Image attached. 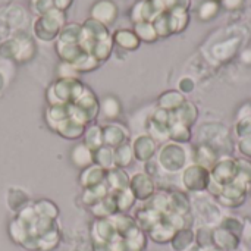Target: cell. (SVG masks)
Instances as JSON below:
<instances>
[{
	"label": "cell",
	"instance_id": "cell-22",
	"mask_svg": "<svg viewBox=\"0 0 251 251\" xmlns=\"http://www.w3.org/2000/svg\"><path fill=\"white\" fill-rule=\"evenodd\" d=\"M100 66V62L97 60V59H94L91 54H87L79 63H76L74 68L76 69V72L79 74V72H91V71H94V69H97Z\"/></svg>",
	"mask_w": 251,
	"mask_h": 251
},
{
	"label": "cell",
	"instance_id": "cell-24",
	"mask_svg": "<svg viewBox=\"0 0 251 251\" xmlns=\"http://www.w3.org/2000/svg\"><path fill=\"white\" fill-rule=\"evenodd\" d=\"M32 9L35 10L38 16H41L54 9V1L53 0H32Z\"/></svg>",
	"mask_w": 251,
	"mask_h": 251
},
{
	"label": "cell",
	"instance_id": "cell-21",
	"mask_svg": "<svg viewBox=\"0 0 251 251\" xmlns=\"http://www.w3.org/2000/svg\"><path fill=\"white\" fill-rule=\"evenodd\" d=\"M218 12H219V3L215 1V0H207V1H204V3L200 6V9H199L200 19H203V21L212 19Z\"/></svg>",
	"mask_w": 251,
	"mask_h": 251
},
{
	"label": "cell",
	"instance_id": "cell-15",
	"mask_svg": "<svg viewBox=\"0 0 251 251\" xmlns=\"http://www.w3.org/2000/svg\"><path fill=\"white\" fill-rule=\"evenodd\" d=\"M84 144L90 149V150H97L99 147L103 146V129L100 125H91L88 128H85L84 132Z\"/></svg>",
	"mask_w": 251,
	"mask_h": 251
},
{
	"label": "cell",
	"instance_id": "cell-28",
	"mask_svg": "<svg viewBox=\"0 0 251 251\" xmlns=\"http://www.w3.org/2000/svg\"><path fill=\"white\" fill-rule=\"evenodd\" d=\"M215 1H222V0H215Z\"/></svg>",
	"mask_w": 251,
	"mask_h": 251
},
{
	"label": "cell",
	"instance_id": "cell-1",
	"mask_svg": "<svg viewBox=\"0 0 251 251\" xmlns=\"http://www.w3.org/2000/svg\"><path fill=\"white\" fill-rule=\"evenodd\" d=\"M84 85L78 78H59L47 90L49 104H74L84 93Z\"/></svg>",
	"mask_w": 251,
	"mask_h": 251
},
{
	"label": "cell",
	"instance_id": "cell-25",
	"mask_svg": "<svg viewBox=\"0 0 251 251\" xmlns=\"http://www.w3.org/2000/svg\"><path fill=\"white\" fill-rule=\"evenodd\" d=\"M222 3L225 4V7H226V9L235 10V9H238V7H241V6H243L244 0H222Z\"/></svg>",
	"mask_w": 251,
	"mask_h": 251
},
{
	"label": "cell",
	"instance_id": "cell-2",
	"mask_svg": "<svg viewBox=\"0 0 251 251\" xmlns=\"http://www.w3.org/2000/svg\"><path fill=\"white\" fill-rule=\"evenodd\" d=\"M65 25H66L65 12L54 7L49 13L38 16V19L34 24V34L41 41H51L56 37H59Z\"/></svg>",
	"mask_w": 251,
	"mask_h": 251
},
{
	"label": "cell",
	"instance_id": "cell-11",
	"mask_svg": "<svg viewBox=\"0 0 251 251\" xmlns=\"http://www.w3.org/2000/svg\"><path fill=\"white\" fill-rule=\"evenodd\" d=\"M132 151H134V156L137 160H149L153 154H154V143L150 137L147 135H143V137H138L135 141H134V146H132Z\"/></svg>",
	"mask_w": 251,
	"mask_h": 251
},
{
	"label": "cell",
	"instance_id": "cell-9",
	"mask_svg": "<svg viewBox=\"0 0 251 251\" xmlns=\"http://www.w3.org/2000/svg\"><path fill=\"white\" fill-rule=\"evenodd\" d=\"M54 131L59 132L63 138H68V140H78V138H81V137L84 135V132H85V125L71 118V119L62 122L60 125H57Z\"/></svg>",
	"mask_w": 251,
	"mask_h": 251
},
{
	"label": "cell",
	"instance_id": "cell-7",
	"mask_svg": "<svg viewBox=\"0 0 251 251\" xmlns=\"http://www.w3.org/2000/svg\"><path fill=\"white\" fill-rule=\"evenodd\" d=\"M129 185H131L129 188H131L134 197H138V199H143V200L150 197V194L153 193V182L149 178V175H146V174L134 175Z\"/></svg>",
	"mask_w": 251,
	"mask_h": 251
},
{
	"label": "cell",
	"instance_id": "cell-14",
	"mask_svg": "<svg viewBox=\"0 0 251 251\" xmlns=\"http://www.w3.org/2000/svg\"><path fill=\"white\" fill-rule=\"evenodd\" d=\"M82 35V25L79 24H66L60 34H59V43H65V44H79Z\"/></svg>",
	"mask_w": 251,
	"mask_h": 251
},
{
	"label": "cell",
	"instance_id": "cell-27",
	"mask_svg": "<svg viewBox=\"0 0 251 251\" xmlns=\"http://www.w3.org/2000/svg\"><path fill=\"white\" fill-rule=\"evenodd\" d=\"M3 82H4V81H3V76H1V74H0V90L3 88Z\"/></svg>",
	"mask_w": 251,
	"mask_h": 251
},
{
	"label": "cell",
	"instance_id": "cell-26",
	"mask_svg": "<svg viewBox=\"0 0 251 251\" xmlns=\"http://www.w3.org/2000/svg\"><path fill=\"white\" fill-rule=\"evenodd\" d=\"M53 1H54V7H56V9L65 12L66 9H69V6L72 4L74 0H53Z\"/></svg>",
	"mask_w": 251,
	"mask_h": 251
},
{
	"label": "cell",
	"instance_id": "cell-13",
	"mask_svg": "<svg viewBox=\"0 0 251 251\" xmlns=\"http://www.w3.org/2000/svg\"><path fill=\"white\" fill-rule=\"evenodd\" d=\"M93 165H97L106 171L112 169L115 166V156H113V149L101 146L97 150L93 151Z\"/></svg>",
	"mask_w": 251,
	"mask_h": 251
},
{
	"label": "cell",
	"instance_id": "cell-16",
	"mask_svg": "<svg viewBox=\"0 0 251 251\" xmlns=\"http://www.w3.org/2000/svg\"><path fill=\"white\" fill-rule=\"evenodd\" d=\"M100 112L106 119H116L121 115V103L116 97L107 96L101 103H100Z\"/></svg>",
	"mask_w": 251,
	"mask_h": 251
},
{
	"label": "cell",
	"instance_id": "cell-23",
	"mask_svg": "<svg viewBox=\"0 0 251 251\" xmlns=\"http://www.w3.org/2000/svg\"><path fill=\"white\" fill-rule=\"evenodd\" d=\"M166 12H175V10H184L187 12L190 7V0H162Z\"/></svg>",
	"mask_w": 251,
	"mask_h": 251
},
{
	"label": "cell",
	"instance_id": "cell-3",
	"mask_svg": "<svg viewBox=\"0 0 251 251\" xmlns=\"http://www.w3.org/2000/svg\"><path fill=\"white\" fill-rule=\"evenodd\" d=\"M91 16L93 19L101 22L103 25L109 26L118 19V6L112 0H97L91 6Z\"/></svg>",
	"mask_w": 251,
	"mask_h": 251
},
{
	"label": "cell",
	"instance_id": "cell-17",
	"mask_svg": "<svg viewBox=\"0 0 251 251\" xmlns=\"http://www.w3.org/2000/svg\"><path fill=\"white\" fill-rule=\"evenodd\" d=\"M134 32L137 34V37L140 38V41L153 43V41H156L159 38L157 34H156V29H154L153 24L151 22H147V21H143V22L135 24Z\"/></svg>",
	"mask_w": 251,
	"mask_h": 251
},
{
	"label": "cell",
	"instance_id": "cell-10",
	"mask_svg": "<svg viewBox=\"0 0 251 251\" xmlns=\"http://www.w3.org/2000/svg\"><path fill=\"white\" fill-rule=\"evenodd\" d=\"M104 182L110 191H119V190H125L129 187V178L126 176V174L122 169H119L116 166L107 171Z\"/></svg>",
	"mask_w": 251,
	"mask_h": 251
},
{
	"label": "cell",
	"instance_id": "cell-8",
	"mask_svg": "<svg viewBox=\"0 0 251 251\" xmlns=\"http://www.w3.org/2000/svg\"><path fill=\"white\" fill-rule=\"evenodd\" d=\"M113 44H116L118 47L124 49V50H137L138 46H140V38L137 37V34L134 31H129V29H118L115 31L113 37Z\"/></svg>",
	"mask_w": 251,
	"mask_h": 251
},
{
	"label": "cell",
	"instance_id": "cell-5",
	"mask_svg": "<svg viewBox=\"0 0 251 251\" xmlns=\"http://www.w3.org/2000/svg\"><path fill=\"white\" fill-rule=\"evenodd\" d=\"M101 129H103V146L116 149L126 143L128 132L125 131V128L118 125H106L101 126Z\"/></svg>",
	"mask_w": 251,
	"mask_h": 251
},
{
	"label": "cell",
	"instance_id": "cell-4",
	"mask_svg": "<svg viewBox=\"0 0 251 251\" xmlns=\"http://www.w3.org/2000/svg\"><path fill=\"white\" fill-rule=\"evenodd\" d=\"M56 51H57L59 57L62 59V62L69 63L72 66L79 63L88 54L79 44H65V43H59V41L56 43Z\"/></svg>",
	"mask_w": 251,
	"mask_h": 251
},
{
	"label": "cell",
	"instance_id": "cell-19",
	"mask_svg": "<svg viewBox=\"0 0 251 251\" xmlns=\"http://www.w3.org/2000/svg\"><path fill=\"white\" fill-rule=\"evenodd\" d=\"M153 26L156 29L157 37H169L172 34V28H171V15L169 12H163L160 13L153 22Z\"/></svg>",
	"mask_w": 251,
	"mask_h": 251
},
{
	"label": "cell",
	"instance_id": "cell-20",
	"mask_svg": "<svg viewBox=\"0 0 251 251\" xmlns=\"http://www.w3.org/2000/svg\"><path fill=\"white\" fill-rule=\"evenodd\" d=\"M171 15V28H172V34L181 32L187 28L188 25V13L184 10H175V12H169Z\"/></svg>",
	"mask_w": 251,
	"mask_h": 251
},
{
	"label": "cell",
	"instance_id": "cell-6",
	"mask_svg": "<svg viewBox=\"0 0 251 251\" xmlns=\"http://www.w3.org/2000/svg\"><path fill=\"white\" fill-rule=\"evenodd\" d=\"M106 174L107 171L97 166V165H91L85 169H82V174H81V185L85 188H90V187H94V185H99L101 182H104L106 179Z\"/></svg>",
	"mask_w": 251,
	"mask_h": 251
},
{
	"label": "cell",
	"instance_id": "cell-12",
	"mask_svg": "<svg viewBox=\"0 0 251 251\" xmlns=\"http://www.w3.org/2000/svg\"><path fill=\"white\" fill-rule=\"evenodd\" d=\"M71 160L75 166L85 169L93 165V150H90L84 143L76 144L71 151Z\"/></svg>",
	"mask_w": 251,
	"mask_h": 251
},
{
	"label": "cell",
	"instance_id": "cell-18",
	"mask_svg": "<svg viewBox=\"0 0 251 251\" xmlns=\"http://www.w3.org/2000/svg\"><path fill=\"white\" fill-rule=\"evenodd\" d=\"M113 156H115V166L124 168L131 163V160L134 157V151H132V147L125 143L113 150Z\"/></svg>",
	"mask_w": 251,
	"mask_h": 251
}]
</instances>
